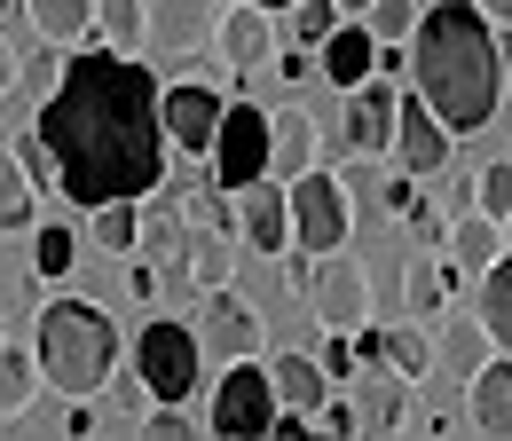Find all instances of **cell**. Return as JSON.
Instances as JSON below:
<instances>
[{
  "mask_svg": "<svg viewBox=\"0 0 512 441\" xmlns=\"http://www.w3.org/2000/svg\"><path fill=\"white\" fill-rule=\"evenodd\" d=\"M449 284H457V268H449L442 252H410V268H402V308L418 315V323H426V315H442V300H449Z\"/></svg>",
  "mask_w": 512,
  "mask_h": 441,
  "instance_id": "4316f807",
  "label": "cell"
},
{
  "mask_svg": "<svg viewBox=\"0 0 512 441\" xmlns=\"http://www.w3.org/2000/svg\"><path fill=\"white\" fill-rule=\"evenodd\" d=\"M134 252H150L158 268H174V260H182V213H174V205H158V189L142 197V245H134Z\"/></svg>",
  "mask_w": 512,
  "mask_h": 441,
  "instance_id": "4dcf8cb0",
  "label": "cell"
},
{
  "mask_svg": "<svg viewBox=\"0 0 512 441\" xmlns=\"http://www.w3.org/2000/svg\"><path fill=\"white\" fill-rule=\"evenodd\" d=\"M268 394H276V410H300V418H316V402L331 394V371H323L316 355H268Z\"/></svg>",
  "mask_w": 512,
  "mask_h": 441,
  "instance_id": "44dd1931",
  "label": "cell"
},
{
  "mask_svg": "<svg viewBox=\"0 0 512 441\" xmlns=\"http://www.w3.org/2000/svg\"><path fill=\"white\" fill-rule=\"evenodd\" d=\"M316 71L331 79V87H363L371 71H379V40H371V24H331L323 32V48H316Z\"/></svg>",
  "mask_w": 512,
  "mask_h": 441,
  "instance_id": "d6986e66",
  "label": "cell"
},
{
  "mask_svg": "<svg viewBox=\"0 0 512 441\" xmlns=\"http://www.w3.org/2000/svg\"><path fill=\"white\" fill-rule=\"evenodd\" d=\"M205 158H213V189H221V197H237L245 182H260V174H268V111L245 103V95H229Z\"/></svg>",
  "mask_w": 512,
  "mask_h": 441,
  "instance_id": "5b68a950",
  "label": "cell"
},
{
  "mask_svg": "<svg viewBox=\"0 0 512 441\" xmlns=\"http://www.w3.org/2000/svg\"><path fill=\"white\" fill-rule=\"evenodd\" d=\"M316 166V119L308 111H268V174L292 182Z\"/></svg>",
  "mask_w": 512,
  "mask_h": 441,
  "instance_id": "cb8c5ba5",
  "label": "cell"
},
{
  "mask_svg": "<svg viewBox=\"0 0 512 441\" xmlns=\"http://www.w3.org/2000/svg\"><path fill=\"white\" fill-rule=\"evenodd\" d=\"M339 16H363V0H339Z\"/></svg>",
  "mask_w": 512,
  "mask_h": 441,
  "instance_id": "7dc6e473",
  "label": "cell"
},
{
  "mask_svg": "<svg viewBox=\"0 0 512 441\" xmlns=\"http://www.w3.org/2000/svg\"><path fill=\"white\" fill-rule=\"evenodd\" d=\"M16 8H24V24H32L40 48H79V40H95V0H16Z\"/></svg>",
  "mask_w": 512,
  "mask_h": 441,
  "instance_id": "7402d4cb",
  "label": "cell"
},
{
  "mask_svg": "<svg viewBox=\"0 0 512 441\" xmlns=\"http://www.w3.org/2000/svg\"><path fill=\"white\" fill-rule=\"evenodd\" d=\"M347 410H355V434H394V426L410 418V378L386 371V363H355Z\"/></svg>",
  "mask_w": 512,
  "mask_h": 441,
  "instance_id": "5bb4252c",
  "label": "cell"
},
{
  "mask_svg": "<svg viewBox=\"0 0 512 441\" xmlns=\"http://www.w3.org/2000/svg\"><path fill=\"white\" fill-rule=\"evenodd\" d=\"M284 205H292V245H300V252H331V245H347V229H355L347 189H339L331 166L292 174V182H284Z\"/></svg>",
  "mask_w": 512,
  "mask_h": 441,
  "instance_id": "52a82bcc",
  "label": "cell"
},
{
  "mask_svg": "<svg viewBox=\"0 0 512 441\" xmlns=\"http://www.w3.org/2000/svg\"><path fill=\"white\" fill-rule=\"evenodd\" d=\"M260 8H292V0H260Z\"/></svg>",
  "mask_w": 512,
  "mask_h": 441,
  "instance_id": "681fc988",
  "label": "cell"
},
{
  "mask_svg": "<svg viewBox=\"0 0 512 441\" xmlns=\"http://www.w3.org/2000/svg\"><path fill=\"white\" fill-rule=\"evenodd\" d=\"M402 213H410V229H418V245H426V252H442V229H449V213H442V205H418V197H410Z\"/></svg>",
  "mask_w": 512,
  "mask_h": 441,
  "instance_id": "60d3db41",
  "label": "cell"
},
{
  "mask_svg": "<svg viewBox=\"0 0 512 441\" xmlns=\"http://www.w3.org/2000/svg\"><path fill=\"white\" fill-rule=\"evenodd\" d=\"M237 237L253 252H292V205H284V182L260 174V182L237 189Z\"/></svg>",
  "mask_w": 512,
  "mask_h": 441,
  "instance_id": "2e32d148",
  "label": "cell"
},
{
  "mask_svg": "<svg viewBox=\"0 0 512 441\" xmlns=\"http://www.w3.org/2000/svg\"><path fill=\"white\" fill-rule=\"evenodd\" d=\"M71 260H79L71 221H48V229L32 237V276H40V284H56V276H71Z\"/></svg>",
  "mask_w": 512,
  "mask_h": 441,
  "instance_id": "d6a6232c",
  "label": "cell"
},
{
  "mask_svg": "<svg viewBox=\"0 0 512 441\" xmlns=\"http://www.w3.org/2000/svg\"><path fill=\"white\" fill-rule=\"evenodd\" d=\"M119 276H127V300H142V308H150V300H158V284H166L150 252H127V260H119Z\"/></svg>",
  "mask_w": 512,
  "mask_h": 441,
  "instance_id": "f35d334b",
  "label": "cell"
},
{
  "mask_svg": "<svg viewBox=\"0 0 512 441\" xmlns=\"http://www.w3.org/2000/svg\"><path fill=\"white\" fill-rule=\"evenodd\" d=\"M386 150L402 158V174H442L457 134H449V126L426 111V95L410 87V95H394V142H386Z\"/></svg>",
  "mask_w": 512,
  "mask_h": 441,
  "instance_id": "7c38bea8",
  "label": "cell"
},
{
  "mask_svg": "<svg viewBox=\"0 0 512 441\" xmlns=\"http://www.w3.org/2000/svg\"><path fill=\"white\" fill-rule=\"evenodd\" d=\"M339 189H347V213H355V221H379V213H386V197H379V158H355V166L339 174Z\"/></svg>",
  "mask_w": 512,
  "mask_h": 441,
  "instance_id": "e575fe53",
  "label": "cell"
},
{
  "mask_svg": "<svg viewBox=\"0 0 512 441\" xmlns=\"http://www.w3.org/2000/svg\"><path fill=\"white\" fill-rule=\"evenodd\" d=\"M221 87L197 71V79H182V87H158V126H166V142L182 150V158H205L213 150V126H221Z\"/></svg>",
  "mask_w": 512,
  "mask_h": 441,
  "instance_id": "9c48e42d",
  "label": "cell"
},
{
  "mask_svg": "<svg viewBox=\"0 0 512 441\" xmlns=\"http://www.w3.org/2000/svg\"><path fill=\"white\" fill-rule=\"evenodd\" d=\"M497 355V339L481 331V315L465 308V315H449L442 323V347H434V371H449V378H473L481 363Z\"/></svg>",
  "mask_w": 512,
  "mask_h": 441,
  "instance_id": "d4e9b609",
  "label": "cell"
},
{
  "mask_svg": "<svg viewBox=\"0 0 512 441\" xmlns=\"http://www.w3.org/2000/svg\"><path fill=\"white\" fill-rule=\"evenodd\" d=\"M300 300H316V323L323 331H363L371 323V276H363V260L347 245H331L308 260V292Z\"/></svg>",
  "mask_w": 512,
  "mask_h": 441,
  "instance_id": "ba28073f",
  "label": "cell"
},
{
  "mask_svg": "<svg viewBox=\"0 0 512 441\" xmlns=\"http://www.w3.org/2000/svg\"><path fill=\"white\" fill-rule=\"evenodd\" d=\"M339 142H347L355 158H386V142H394V87H386V71H371L363 87H347Z\"/></svg>",
  "mask_w": 512,
  "mask_h": 441,
  "instance_id": "9a60e30c",
  "label": "cell"
},
{
  "mask_svg": "<svg viewBox=\"0 0 512 441\" xmlns=\"http://www.w3.org/2000/svg\"><path fill=\"white\" fill-rule=\"evenodd\" d=\"M418 8H426V0H363L371 40H379V48H402V40H410V24H418Z\"/></svg>",
  "mask_w": 512,
  "mask_h": 441,
  "instance_id": "836d02e7",
  "label": "cell"
},
{
  "mask_svg": "<svg viewBox=\"0 0 512 441\" xmlns=\"http://www.w3.org/2000/svg\"><path fill=\"white\" fill-rule=\"evenodd\" d=\"M442 197H449V213H465V205H473V182H449V166H442Z\"/></svg>",
  "mask_w": 512,
  "mask_h": 441,
  "instance_id": "ee69618b",
  "label": "cell"
},
{
  "mask_svg": "<svg viewBox=\"0 0 512 441\" xmlns=\"http://www.w3.org/2000/svg\"><path fill=\"white\" fill-rule=\"evenodd\" d=\"M221 0H142V56H197Z\"/></svg>",
  "mask_w": 512,
  "mask_h": 441,
  "instance_id": "8fae6325",
  "label": "cell"
},
{
  "mask_svg": "<svg viewBox=\"0 0 512 441\" xmlns=\"http://www.w3.org/2000/svg\"><path fill=\"white\" fill-rule=\"evenodd\" d=\"M497 63H505V87H512V24H505V40H497Z\"/></svg>",
  "mask_w": 512,
  "mask_h": 441,
  "instance_id": "bcb514c9",
  "label": "cell"
},
{
  "mask_svg": "<svg viewBox=\"0 0 512 441\" xmlns=\"http://www.w3.org/2000/svg\"><path fill=\"white\" fill-rule=\"evenodd\" d=\"M32 363H40V386H56L64 402H95L111 371H119V323L103 300H79V292H56L40 323H32Z\"/></svg>",
  "mask_w": 512,
  "mask_h": 441,
  "instance_id": "3957f363",
  "label": "cell"
},
{
  "mask_svg": "<svg viewBox=\"0 0 512 441\" xmlns=\"http://www.w3.org/2000/svg\"><path fill=\"white\" fill-rule=\"evenodd\" d=\"M473 205H481L489 221H505V213H512V158H497V166L473 174Z\"/></svg>",
  "mask_w": 512,
  "mask_h": 441,
  "instance_id": "d590c367",
  "label": "cell"
},
{
  "mask_svg": "<svg viewBox=\"0 0 512 441\" xmlns=\"http://www.w3.org/2000/svg\"><path fill=\"white\" fill-rule=\"evenodd\" d=\"M40 221V182L24 174L16 150H0V229H32Z\"/></svg>",
  "mask_w": 512,
  "mask_h": 441,
  "instance_id": "f1b7e54d",
  "label": "cell"
},
{
  "mask_svg": "<svg viewBox=\"0 0 512 441\" xmlns=\"http://www.w3.org/2000/svg\"><path fill=\"white\" fill-rule=\"evenodd\" d=\"M197 347L213 355V363H237V355H260L268 347V315L245 308L229 284L221 292H205V315H197Z\"/></svg>",
  "mask_w": 512,
  "mask_h": 441,
  "instance_id": "30bf717a",
  "label": "cell"
},
{
  "mask_svg": "<svg viewBox=\"0 0 512 441\" xmlns=\"http://www.w3.org/2000/svg\"><path fill=\"white\" fill-rule=\"evenodd\" d=\"M16 158H24V174H32V182H40V197H48V189H56V166H48V142H40V126H32V134H24V142H16Z\"/></svg>",
  "mask_w": 512,
  "mask_h": 441,
  "instance_id": "ab89813d",
  "label": "cell"
},
{
  "mask_svg": "<svg viewBox=\"0 0 512 441\" xmlns=\"http://www.w3.org/2000/svg\"><path fill=\"white\" fill-rule=\"evenodd\" d=\"M442 245H449V268H473V276H481V268L505 252V221H489L481 205H465V213H449Z\"/></svg>",
  "mask_w": 512,
  "mask_h": 441,
  "instance_id": "603a6c76",
  "label": "cell"
},
{
  "mask_svg": "<svg viewBox=\"0 0 512 441\" xmlns=\"http://www.w3.org/2000/svg\"><path fill=\"white\" fill-rule=\"evenodd\" d=\"M16 87H24V48H16L8 32H0V103H8Z\"/></svg>",
  "mask_w": 512,
  "mask_h": 441,
  "instance_id": "b9f144b4",
  "label": "cell"
},
{
  "mask_svg": "<svg viewBox=\"0 0 512 441\" xmlns=\"http://www.w3.org/2000/svg\"><path fill=\"white\" fill-rule=\"evenodd\" d=\"M95 40L142 56V0H95Z\"/></svg>",
  "mask_w": 512,
  "mask_h": 441,
  "instance_id": "1f68e13d",
  "label": "cell"
},
{
  "mask_svg": "<svg viewBox=\"0 0 512 441\" xmlns=\"http://www.w3.org/2000/svg\"><path fill=\"white\" fill-rule=\"evenodd\" d=\"M182 237H190V245H182V260H174V276L190 284L197 300H205V292H221V284L237 276V237H229L221 221H205V229H182Z\"/></svg>",
  "mask_w": 512,
  "mask_h": 441,
  "instance_id": "ac0fdd59",
  "label": "cell"
},
{
  "mask_svg": "<svg viewBox=\"0 0 512 441\" xmlns=\"http://www.w3.org/2000/svg\"><path fill=\"white\" fill-rule=\"evenodd\" d=\"M95 245L111 252V260H127L142 245V197H111V205H95Z\"/></svg>",
  "mask_w": 512,
  "mask_h": 441,
  "instance_id": "f546056e",
  "label": "cell"
},
{
  "mask_svg": "<svg viewBox=\"0 0 512 441\" xmlns=\"http://www.w3.org/2000/svg\"><path fill=\"white\" fill-rule=\"evenodd\" d=\"M505 252H512V213H505Z\"/></svg>",
  "mask_w": 512,
  "mask_h": 441,
  "instance_id": "c3c4849f",
  "label": "cell"
},
{
  "mask_svg": "<svg viewBox=\"0 0 512 441\" xmlns=\"http://www.w3.org/2000/svg\"><path fill=\"white\" fill-rule=\"evenodd\" d=\"M473 8H481L489 24H512V0H473Z\"/></svg>",
  "mask_w": 512,
  "mask_h": 441,
  "instance_id": "f6af8a7d",
  "label": "cell"
},
{
  "mask_svg": "<svg viewBox=\"0 0 512 441\" xmlns=\"http://www.w3.org/2000/svg\"><path fill=\"white\" fill-rule=\"evenodd\" d=\"M268 418H276V394H268V363L260 355H237L221 386H213V402H205V434L221 441H260L268 434Z\"/></svg>",
  "mask_w": 512,
  "mask_h": 441,
  "instance_id": "8992f818",
  "label": "cell"
},
{
  "mask_svg": "<svg viewBox=\"0 0 512 441\" xmlns=\"http://www.w3.org/2000/svg\"><path fill=\"white\" fill-rule=\"evenodd\" d=\"M197 363H205V347H197L190 323L150 315V323L134 331V378H142L150 402H190L197 394Z\"/></svg>",
  "mask_w": 512,
  "mask_h": 441,
  "instance_id": "277c9868",
  "label": "cell"
},
{
  "mask_svg": "<svg viewBox=\"0 0 512 441\" xmlns=\"http://www.w3.org/2000/svg\"><path fill=\"white\" fill-rule=\"evenodd\" d=\"M331 24H339V0H292V32H300L308 48H323Z\"/></svg>",
  "mask_w": 512,
  "mask_h": 441,
  "instance_id": "8d00e7d4",
  "label": "cell"
},
{
  "mask_svg": "<svg viewBox=\"0 0 512 441\" xmlns=\"http://www.w3.org/2000/svg\"><path fill=\"white\" fill-rule=\"evenodd\" d=\"M213 48L229 71H260V63L276 56V8H260V0H229L221 16H213Z\"/></svg>",
  "mask_w": 512,
  "mask_h": 441,
  "instance_id": "4fadbf2b",
  "label": "cell"
},
{
  "mask_svg": "<svg viewBox=\"0 0 512 441\" xmlns=\"http://www.w3.org/2000/svg\"><path fill=\"white\" fill-rule=\"evenodd\" d=\"M268 71H276L284 87H308V79H316V56H284V48H276V56H268Z\"/></svg>",
  "mask_w": 512,
  "mask_h": 441,
  "instance_id": "7bdbcfd3",
  "label": "cell"
},
{
  "mask_svg": "<svg viewBox=\"0 0 512 441\" xmlns=\"http://www.w3.org/2000/svg\"><path fill=\"white\" fill-rule=\"evenodd\" d=\"M465 418H473L481 434L512 441V355H489L481 371L465 378Z\"/></svg>",
  "mask_w": 512,
  "mask_h": 441,
  "instance_id": "ffe728a7",
  "label": "cell"
},
{
  "mask_svg": "<svg viewBox=\"0 0 512 441\" xmlns=\"http://www.w3.org/2000/svg\"><path fill=\"white\" fill-rule=\"evenodd\" d=\"M32 402H40V363H32V347H16L0 331V418H24Z\"/></svg>",
  "mask_w": 512,
  "mask_h": 441,
  "instance_id": "83f0119b",
  "label": "cell"
},
{
  "mask_svg": "<svg viewBox=\"0 0 512 441\" xmlns=\"http://www.w3.org/2000/svg\"><path fill=\"white\" fill-rule=\"evenodd\" d=\"M40 142L64 205H111V197H150L166 182V126H158V71L127 48L79 40L64 48V79L40 103Z\"/></svg>",
  "mask_w": 512,
  "mask_h": 441,
  "instance_id": "6da1fadb",
  "label": "cell"
},
{
  "mask_svg": "<svg viewBox=\"0 0 512 441\" xmlns=\"http://www.w3.org/2000/svg\"><path fill=\"white\" fill-rule=\"evenodd\" d=\"M473 315H481V331L497 339V355H512V252H497V260L481 268V292H473Z\"/></svg>",
  "mask_w": 512,
  "mask_h": 441,
  "instance_id": "484cf974",
  "label": "cell"
},
{
  "mask_svg": "<svg viewBox=\"0 0 512 441\" xmlns=\"http://www.w3.org/2000/svg\"><path fill=\"white\" fill-rule=\"evenodd\" d=\"M402 71L410 87L426 95V111L449 126V134H481L497 126V103H505V63H497V32L473 0H434L418 8L410 40H402Z\"/></svg>",
  "mask_w": 512,
  "mask_h": 441,
  "instance_id": "7a4b0ae2",
  "label": "cell"
},
{
  "mask_svg": "<svg viewBox=\"0 0 512 441\" xmlns=\"http://www.w3.org/2000/svg\"><path fill=\"white\" fill-rule=\"evenodd\" d=\"M355 339V355L363 363H386V371H402V378H426L434 371V339H426V323H363V331H347Z\"/></svg>",
  "mask_w": 512,
  "mask_h": 441,
  "instance_id": "e0dca14e",
  "label": "cell"
},
{
  "mask_svg": "<svg viewBox=\"0 0 512 441\" xmlns=\"http://www.w3.org/2000/svg\"><path fill=\"white\" fill-rule=\"evenodd\" d=\"M316 363H323V371H331V386H347V378H355V363H363V355H355V339H347V331H323Z\"/></svg>",
  "mask_w": 512,
  "mask_h": 441,
  "instance_id": "74e56055",
  "label": "cell"
}]
</instances>
